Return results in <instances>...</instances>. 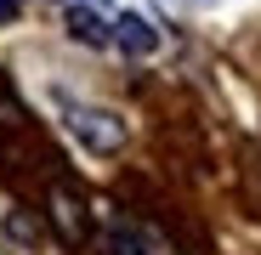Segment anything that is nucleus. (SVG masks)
<instances>
[{
  "label": "nucleus",
  "instance_id": "20e7f679",
  "mask_svg": "<svg viewBox=\"0 0 261 255\" xmlns=\"http://www.w3.org/2000/svg\"><path fill=\"white\" fill-rule=\"evenodd\" d=\"M17 12H23V0H0V23H12Z\"/></svg>",
  "mask_w": 261,
  "mask_h": 255
},
{
  "label": "nucleus",
  "instance_id": "f03ea898",
  "mask_svg": "<svg viewBox=\"0 0 261 255\" xmlns=\"http://www.w3.org/2000/svg\"><path fill=\"white\" fill-rule=\"evenodd\" d=\"M114 40L130 51V57H148L153 46H159V34H153V23L148 17H137V12H125L119 23H114Z\"/></svg>",
  "mask_w": 261,
  "mask_h": 255
},
{
  "label": "nucleus",
  "instance_id": "7ed1b4c3",
  "mask_svg": "<svg viewBox=\"0 0 261 255\" xmlns=\"http://www.w3.org/2000/svg\"><path fill=\"white\" fill-rule=\"evenodd\" d=\"M68 29H74V40H85V46H102V40H108L102 17H91L85 6H68Z\"/></svg>",
  "mask_w": 261,
  "mask_h": 255
},
{
  "label": "nucleus",
  "instance_id": "f257e3e1",
  "mask_svg": "<svg viewBox=\"0 0 261 255\" xmlns=\"http://www.w3.org/2000/svg\"><path fill=\"white\" fill-rule=\"evenodd\" d=\"M68 125H74V131L91 142L97 153H108V148H119V142H125V131H119V125H114L108 114H91V108H74V114H68Z\"/></svg>",
  "mask_w": 261,
  "mask_h": 255
}]
</instances>
